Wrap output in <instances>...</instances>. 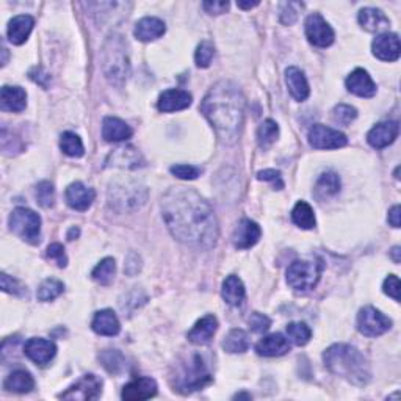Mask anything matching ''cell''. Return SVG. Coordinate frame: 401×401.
I'll return each instance as SVG.
<instances>
[{"mask_svg": "<svg viewBox=\"0 0 401 401\" xmlns=\"http://www.w3.org/2000/svg\"><path fill=\"white\" fill-rule=\"evenodd\" d=\"M162 216L176 240L196 249H212L218 240V221L212 205L198 191L171 187L162 196Z\"/></svg>", "mask_w": 401, "mask_h": 401, "instance_id": "6da1fadb", "label": "cell"}, {"mask_svg": "<svg viewBox=\"0 0 401 401\" xmlns=\"http://www.w3.org/2000/svg\"><path fill=\"white\" fill-rule=\"evenodd\" d=\"M245 105L241 89L234 82L220 80L200 102V113L214 126L218 138L224 144H234L241 133Z\"/></svg>", "mask_w": 401, "mask_h": 401, "instance_id": "7a4b0ae2", "label": "cell"}, {"mask_svg": "<svg viewBox=\"0 0 401 401\" xmlns=\"http://www.w3.org/2000/svg\"><path fill=\"white\" fill-rule=\"evenodd\" d=\"M326 368L355 386H366L372 379L367 357L356 346L346 343L331 345L323 353Z\"/></svg>", "mask_w": 401, "mask_h": 401, "instance_id": "3957f363", "label": "cell"}, {"mask_svg": "<svg viewBox=\"0 0 401 401\" xmlns=\"http://www.w3.org/2000/svg\"><path fill=\"white\" fill-rule=\"evenodd\" d=\"M102 71L107 80L117 87H123L130 72L129 51L123 36L112 35L102 47Z\"/></svg>", "mask_w": 401, "mask_h": 401, "instance_id": "277c9868", "label": "cell"}, {"mask_svg": "<svg viewBox=\"0 0 401 401\" xmlns=\"http://www.w3.org/2000/svg\"><path fill=\"white\" fill-rule=\"evenodd\" d=\"M108 205L118 214H130L142 209L148 200V187L137 179H121L110 184Z\"/></svg>", "mask_w": 401, "mask_h": 401, "instance_id": "5b68a950", "label": "cell"}, {"mask_svg": "<svg viewBox=\"0 0 401 401\" xmlns=\"http://www.w3.org/2000/svg\"><path fill=\"white\" fill-rule=\"evenodd\" d=\"M10 229L21 240L30 243V245H38L41 239V218L36 212L17 207L10 215Z\"/></svg>", "mask_w": 401, "mask_h": 401, "instance_id": "8992f818", "label": "cell"}, {"mask_svg": "<svg viewBox=\"0 0 401 401\" xmlns=\"http://www.w3.org/2000/svg\"><path fill=\"white\" fill-rule=\"evenodd\" d=\"M212 382V375L205 368L203 357L193 356V361L182 366L179 376H176V391L182 393H191L194 391H200Z\"/></svg>", "mask_w": 401, "mask_h": 401, "instance_id": "52a82bcc", "label": "cell"}, {"mask_svg": "<svg viewBox=\"0 0 401 401\" xmlns=\"http://www.w3.org/2000/svg\"><path fill=\"white\" fill-rule=\"evenodd\" d=\"M321 264L312 260H295L287 268V284L296 291H309L318 284Z\"/></svg>", "mask_w": 401, "mask_h": 401, "instance_id": "ba28073f", "label": "cell"}, {"mask_svg": "<svg viewBox=\"0 0 401 401\" xmlns=\"http://www.w3.org/2000/svg\"><path fill=\"white\" fill-rule=\"evenodd\" d=\"M392 327V320L372 306L362 307L357 314V331L366 337H378Z\"/></svg>", "mask_w": 401, "mask_h": 401, "instance_id": "9c48e42d", "label": "cell"}, {"mask_svg": "<svg viewBox=\"0 0 401 401\" xmlns=\"http://www.w3.org/2000/svg\"><path fill=\"white\" fill-rule=\"evenodd\" d=\"M101 393L102 379L97 378L96 375H83L80 379H77L74 384L66 389L63 393H60L58 398L89 401L99 398Z\"/></svg>", "mask_w": 401, "mask_h": 401, "instance_id": "30bf717a", "label": "cell"}, {"mask_svg": "<svg viewBox=\"0 0 401 401\" xmlns=\"http://www.w3.org/2000/svg\"><path fill=\"white\" fill-rule=\"evenodd\" d=\"M309 144L314 149H339L348 143L345 133L323 124H315L309 130Z\"/></svg>", "mask_w": 401, "mask_h": 401, "instance_id": "8fae6325", "label": "cell"}, {"mask_svg": "<svg viewBox=\"0 0 401 401\" xmlns=\"http://www.w3.org/2000/svg\"><path fill=\"white\" fill-rule=\"evenodd\" d=\"M306 36L311 44L317 47H330L334 42V30L331 28L323 16L318 13H312L306 19Z\"/></svg>", "mask_w": 401, "mask_h": 401, "instance_id": "7c38bea8", "label": "cell"}, {"mask_svg": "<svg viewBox=\"0 0 401 401\" xmlns=\"http://www.w3.org/2000/svg\"><path fill=\"white\" fill-rule=\"evenodd\" d=\"M24 353L36 366H47L56 357L57 346L51 340L33 337L27 340V343L24 345Z\"/></svg>", "mask_w": 401, "mask_h": 401, "instance_id": "4fadbf2b", "label": "cell"}, {"mask_svg": "<svg viewBox=\"0 0 401 401\" xmlns=\"http://www.w3.org/2000/svg\"><path fill=\"white\" fill-rule=\"evenodd\" d=\"M373 56L382 62H397L400 58V38L397 33H381L372 44Z\"/></svg>", "mask_w": 401, "mask_h": 401, "instance_id": "5bb4252c", "label": "cell"}, {"mask_svg": "<svg viewBox=\"0 0 401 401\" xmlns=\"http://www.w3.org/2000/svg\"><path fill=\"white\" fill-rule=\"evenodd\" d=\"M157 382L153 378L143 376V378H137L130 381L129 384L123 387L121 392V398L126 401H139V400H149L157 395Z\"/></svg>", "mask_w": 401, "mask_h": 401, "instance_id": "9a60e30c", "label": "cell"}, {"mask_svg": "<svg viewBox=\"0 0 401 401\" xmlns=\"http://www.w3.org/2000/svg\"><path fill=\"white\" fill-rule=\"evenodd\" d=\"M262 235V229L253 220H241L232 234V243L237 249H248L256 245Z\"/></svg>", "mask_w": 401, "mask_h": 401, "instance_id": "2e32d148", "label": "cell"}, {"mask_svg": "<svg viewBox=\"0 0 401 401\" xmlns=\"http://www.w3.org/2000/svg\"><path fill=\"white\" fill-rule=\"evenodd\" d=\"M400 126L397 121H384V123L376 124L372 130L367 133V142L376 149L387 148L398 137Z\"/></svg>", "mask_w": 401, "mask_h": 401, "instance_id": "e0dca14e", "label": "cell"}, {"mask_svg": "<svg viewBox=\"0 0 401 401\" xmlns=\"http://www.w3.org/2000/svg\"><path fill=\"white\" fill-rule=\"evenodd\" d=\"M96 198V191L93 188L87 187L82 182H74L66 188V203L71 209L85 212L91 207Z\"/></svg>", "mask_w": 401, "mask_h": 401, "instance_id": "ac0fdd59", "label": "cell"}, {"mask_svg": "<svg viewBox=\"0 0 401 401\" xmlns=\"http://www.w3.org/2000/svg\"><path fill=\"white\" fill-rule=\"evenodd\" d=\"M144 165L143 155L133 146H123V148L114 149L107 157V167H117L124 169H137Z\"/></svg>", "mask_w": 401, "mask_h": 401, "instance_id": "d6986e66", "label": "cell"}, {"mask_svg": "<svg viewBox=\"0 0 401 401\" xmlns=\"http://www.w3.org/2000/svg\"><path fill=\"white\" fill-rule=\"evenodd\" d=\"M193 97L188 91L184 89H167L163 91L159 97V102H157V107L163 113H171V112H179L185 110L191 105Z\"/></svg>", "mask_w": 401, "mask_h": 401, "instance_id": "ffe728a7", "label": "cell"}, {"mask_svg": "<svg viewBox=\"0 0 401 401\" xmlns=\"http://www.w3.org/2000/svg\"><path fill=\"white\" fill-rule=\"evenodd\" d=\"M346 89L359 97H373L376 94V85L368 72L362 68L355 69L346 77Z\"/></svg>", "mask_w": 401, "mask_h": 401, "instance_id": "44dd1931", "label": "cell"}, {"mask_svg": "<svg viewBox=\"0 0 401 401\" xmlns=\"http://www.w3.org/2000/svg\"><path fill=\"white\" fill-rule=\"evenodd\" d=\"M216 330L218 320L215 315H205V317L196 321V325L191 327L187 337L193 345H207L214 339Z\"/></svg>", "mask_w": 401, "mask_h": 401, "instance_id": "7402d4cb", "label": "cell"}, {"mask_svg": "<svg viewBox=\"0 0 401 401\" xmlns=\"http://www.w3.org/2000/svg\"><path fill=\"white\" fill-rule=\"evenodd\" d=\"M285 83H287L290 96L298 102L306 101L309 94H311V88H309L305 72L295 68V66H290V68L285 69Z\"/></svg>", "mask_w": 401, "mask_h": 401, "instance_id": "603a6c76", "label": "cell"}, {"mask_svg": "<svg viewBox=\"0 0 401 401\" xmlns=\"http://www.w3.org/2000/svg\"><path fill=\"white\" fill-rule=\"evenodd\" d=\"M35 27V19L28 15H19L15 16L13 19L8 22L7 35L10 42H13L15 46H21L27 41V38L32 33Z\"/></svg>", "mask_w": 401, "mask_h": 401, "instance_id": "cb8c5ba5", "label": "cell"}, {"mask_svg": "<svg viewBox=\"0 0 401 401\" xmlns=\"http://www.w3.org/2000/svg\"><path fill=\"white\" fill-rule=\"evenodd\" d=\"M165 22L159 19V17H143V19L137 22L133 35H135V38L139 41L151 42L159 40L160 36L165 35Z\"/></svg>", "mask_w": 401, "mask_h": 401, "instance_id": "d4e9b609", "label": "cell"}, {"mask_svg": "<svg viewBox=\"0 0 401 401\" xmlns=\"http://www.w3.org/2000/svg\"><path fill=\"white\" fill-rule=\"evenodd\" d=\"M133 135V130L129 124H126L123 119L107 117L102 123V138L108 143L126 142Z\"/></svg>", "mask_w": 401, "mask_h": 401, "instance_id": "484cf974", "label": "cell"}, {"mask_svg": "<svg viewBox=\"0 0 401 401\" xmlns=\"http://www.w3.org/2000/svg\"><path fill=\"white\" fill-rule=\"evenodd\" d=\"M91 327H93V331L99 334V336L113 337L119 334L121 323L117 314L110 311V309H104V311L94 314V318L91 321Z\"/></svg>", "mask_w": 401, "mask_h": 401, "instance_id": "4316f807", "label": "cell"}, {"mask_svg": "<svg viewBox=\"0 0 401 401\" xmlns=\"http://www.w3.org/2000/svg\"><path fill=\"white\" fill-rule=\"evenodd\" d=\"M256 351L259 356H264V357L284 356L285 353H289L290 351V343H289V340L282 336V334H279V332L270 334V336L264 337L256 345Z\"/></svg>", "mask_w": 401, "mask_h": 401, "instance_id": "83f0119b", "label": "cell"}, {"mask_svg": "<svg viewBox=\"0 0 401 401\" xmlns=\"http://www.w3.org/2000/svg\"><path fill=\"white\" fill-rule=\"evenodd\" d=\"M357 19H359L361 27L370 33L384 32V30L391 27V21H389V17L378 8H370V7L362 8L359 11Z\"/></svg>", "mask_w": 401, "mask_h": 401, "instance_id": "f1b7e54d", "label": "cell"}, {"mask_svg": "<svg viewBox=\"0 0 401 401\" xmlns=\"http://www.w3.org/2000/svg\"><path fill=\"white\" fill-rule=\"evenodd\" d=\"M27 105V93L21 87H8L5 85L0 91V108L3 112L19 113Z\"/></svg>", "mask_w": 401, "mask_h": 401, "instance_id": "f546056e", "label": "cell"}, {"mask_svg": "<svg viewBox=\"0 0 401 401\" xmlns=\"http://www.w3.org/2000/svg\"><path fill=\"white\" fill-rule=\"evenodd\" d=\"M221 295H223V300L226 301L229 306H240L246 295L245 285H243L241 279L235 275L228 276L223 282Z\"/></svg>", "mask_w": 401, "mask_h": 401, "instance_id": "4dcf8cb0", "label": "cell"}, {"mask_svg": "<svg viewBox=\"0 0 401 401\" xmlns=\"http://www.w3.org/2000/svg\"><path fill=\"white\" fill-rule=\"evenodd\" d=\"M339 191H340V178L336 173L327 171L318 178L317 184H315L314 188V196L318 200H325L327 198L336 196Z\"/></svg>", "mask_w": 401, "mask_h": 401, "instance_id": "1f68e13d", "label": "cell"}, {"mask_svg": "<svg viewBox=\"0 0 401 401\" xmlns=\"http://www.w3.org/2000/svg\"><path fill=\"white\" fill-rule=\"evenodd\" d=\"M3 387L8 392L28 393L35 387V379L26 370H16L7 376V379L3 381Z\"/></svg>", "mask_w": 401, "mask_h": 401, "instance_id": "d6a6232c", "label": "cell"}, {"mask_svg": "<svg viewBox=\"0 0 401 401\" xmlns=\"http://www.w3.org/2000/svg\"><path fill=\"white\" fill-rule=\"evenodd\" d=\"M249 348V336L243 330H230L223 340V350L230 355L245 353Z\"/></svg>", "mask_w": 401, "mask_h": 401, "instance_id": "836d02e7", "label": "cell"}, {"mask_svg": "<svg viewBox=\"0 0 401 401\" xmlns=\"http://www.w3.org/2000/svg\"><path fill=\"white\" fill-rule=\"evenodd\" d=\"M291 221H293L298 228L301 229H314L315 228V215L314 209L305 200H300L293 210H291Z\"/></svg>", "mask_w": 401, "mask_h": 401, "instance_id": "e575fe53", "label": "cell"}, {"mask_svg": "<svg viewBox=\"0 0 401 401\" xmlns=\"http://www.w3.org/2000/svg\"><path fill=\"white\" fill-rule=\"evenodd\" d=\"M114 273H117V262H114L113 257H105L94 266L91 278H93L97 284L108 285L112 284L114 279Z\"/></svg>", "mask_w": 401, "mask_h": 401, "instance_id": "d590c367", "label": "cell"}, {"mask_svg": "<svg viewBox=\"0 0 401 401\" xmlns=\"http://www.w3.org/2000/svg\"><path fill=\"white\" fill-rule=\"evenodd\" d=\"M65 291V284L62 281H58L56 278H49L46 281H42L36 291V298L42 302L53 301L56 298H58Z\"/></svg>", "mask_w": 401, "mask_h": 401, "instance_id": "8d00e7d4", "label": "cell"}, {"mask_svg": "<svg viewBox=\"0 0 401 401\" xmlns=\"http://www.w3.org/2000/svg\"><path fill=\"white\" fill-rule=\"evenodd\" d=\"M60 148H62V151L66 155L74 157V159H78V157H82L85 154L82 139L74 132L63 133L62 139H60Z\"/></svg>", "mask_w": 401, "mask_h": 401, "instance_id": "74e56055", "label": "cell"}, {"mask_svg": "<svg viewBox=\"0 0 401 401\" xmlns=\"http://www.w3.org/2000/svg\"><path fill=\"white\" fill-rule=\"evenodd\" d=\"M99 359L102 362V366L113 375H118L124 370L126 367V359L124 356L119 353L118 350H105L99 355Z\"/></svg>", "mask_w": 401, "mask_h": 401, "instance_id": "f35d334b", "label": "cell"}, {"mask_svg": "<svg viewBox=\"0 0 401 401\" xmlns=\"http://www.w3.org/2000/svg\"><path fill=\"white\" fill-rule=\"evenodd\" d=\"M279 137V126L273 119H265L257 129V142L260 148H268Z\"/></svg>", "mask_w": 401, "mask_h": 401, "instance_id": "ab89813d", "label": "cell"}, {"mask_svg": "<svg viewBox=\"0 0 401 401\" xmlns=\"http://www.w3.org/2000/svg\"><path fill=\"white\" fill-rule=\"evenodd\" d=\"M287 336L289 339L298 346H305L309 343V340L312 337V331L306 323H301V321H295V323H290L287 326Z\"/></svg>", "mask_w": 401, "mask_h": 401, "instance_id": "60d3db41", "label": "cell"}, {"mask_svg": "<svg viewBox=\"0 0 401 401\" xmlns=\"http://www.w3.org/2000/svg\"><path fill=\"white\" fill-rule=\"evenodd\" d=\"M305 5L300 2H282L279 5V21L284 26H293Z\"/></svg>", "mask_w": 401, "mask_h": 401, "instance_id": "b9f144b4", "label": "cell"}, {"mask_svg": "<svg viewBox=\"0 0 401 401\" xmlns=\"http://www.w3.org/2000/svg\"><path fill=\"white\" fill-rule=\"evenodd\" d=\"M215 56V47L209 41H203L194 52V62L198 68H209Z\"/></svg>", "mask_w": 401, "mask_h": 401, "instance_id": "7bdbcfd3", "label": "cell"}, {"mask_svg": "<svg viewBox=\"0 0 401 401\" xmlns=\"http://www.w3.org/2000/svg\"><path fill=\"white\" fill-rule=\"evenodd\" d=\"M356 118H357V110L355 107L346 105V104H339V105L334 107V110H332L334 123L348 126V124L353 123Z\"/></svg>", "mask_w": 401, "mask_h": 401, "instance_id": "ee69618b", "label": "cell"}, {"mask_svg": "<svg viewBox=\"0 0 401 401\" xmlns=\"http://www.w3.org/2000/svg\"><path fill=\"white\" fill-rule=\"evenodd\" d=\"M35 194L40 205H42V207H52L53 200H56V190H53V185L51 182H40V184L36 185Z\"/></svg>", "mask_w": 401, "mask_h": 401, "instance_id": "f6af8a7d", "label": "cell"}, {"mask_svg": "<svg viewBox=\"0 0 401 401\" xmlns=\"http://www.w3.org/2000/svg\"><path fill=\"white\" fill-rule=\"evenodd\" d=\"M0 284H2V290L5 291V293L17 295V296L27 295L26 287H24V285L19 281H16V279L10 278L7 273H2V275H0Z\"/></svg>", "mask_w": 401, "mask_h": 401, "instance_id": "bcb514c9", "label": "cell"}, {"mask_svg": "<svg viewBox=\"0 0 401 401\" xmlns=\"http://www.w3.org/2000/svg\"><path fill=\"white\" fill-rule=\"evenodd\" d=\"M169 171H171V174L176 176V178L182 180H194L200 176V169L193 165H173L169 168Z\"/></svg>", "mask_w": 401, "mask_h": 401, "instance_id": "7dc6e473", "label": "cell"}, {"mask_svg": "<svg viewBox=\"0 0 401 401\" xmlns=\"http://www.w3.org/2000/svg\"><path fill=\"white\" fill-rule=\"evenodd\" d=\"M248 323H249V327H251L253 332L262 334V332H266V331L270 330L271 320L264 314L254 312V314H251V317H249Z\"/></svg>", "mask_w": 401, "mask_h": 401, "instance_id": "c3c4849f", "label": "cell"}, {"mask_svg": "<svg viewBox=\"0 0 401 401\" xmlns=\"http://www.w3.org/2000/svg\"><path fill=\"white\" fill-rule=\"evenodd\" d=\"M46 254L49 259L56 260L60 268H65V266L68 265V257H66L65 254V248L63 245H60V243H52V245H49Z\"/></svg>", "mask_w": 401, "mask_h": 401, "instance_id": "681fc988", "label": "cell"}, {"mask_svg": "<svg viewBox=\"0 0 401 401\" xmlns=\"http://www.w3.org/2000/svg\"><path fill=\"white\" fill-rule=\"evenodd\" d=\"M382 290H384L386 295L393 298L395 301H400V279L395 275H389V278H386L384 284H382Z\"/></svg>", "mask_w": 401, "mask_h": 401, "instance_id": "f907efd6", "label": "cell"}, {"mask_svg": "<svg viewBox=\"0 0 401 401\" xmlns=\"http://www.w3.org/2000/svg\"><path fill=\"white\" fill-rule=\"evenodd\" d=\"M139 270H142V257L137 253H130L126 259L124 273L127 276H135Z\"/></svg>", "mask_w": 401, "mask_h": 401, "instance_id": "816d5d0a", "label": "cell"}, {"mask_svg": "<svg viewBox=\"0 0 401 401\" xmlns=\"http://www.w3.org/2000/svg\"><path fill=\"white\" fill-rule=\"evenodd\" d=\"M203 7L209 15H223L229 10V2H224V0H207V2L203 3Z\"/></svg>", "mask_w": 401, "mask_h": 401, "instance_id": "f5cc1de1", "label": "cell"}, {"mask_svg": "<svg viewBox=\"0 0 401 401\" xmlns=\"http://www.w3.org/2000/svg\"><path fill=\"white\" fill-rule=\"evenodd\" d=\"M257 179L259 180H265V182H273V184H278V190H281L284 187V182L281 178V173L276 171V169H264V171L257 173Z\"/></svg>", "mask_w": 401, "mask_h": 401, "instance_id": "db71d44e", "label": "cell"}, {"mask_svg": "<svg viewBox=\"0 0 401 401\" xmlns=\"http://www.w3.org/2000/svg\"><path fill=\"white\" fill-rule=\"evenodd\" d=\"M28 76H30V78H32V80L41 85L42 88H47L49 83H51V76H49L42 68H33L32 71L28 72Z\"/></svg>", "mask_w": 401, "mask_h": 401, "instance_id": "11a10c76", "label": "cell"}, {"mask_svg": "<svg viewBox=\"0 0 401 401\" xmlns=\"http://www.w3.org/2000/svg\"><path fill=\"white\" fill-rule=\"evenodd\" d=\"M400 216H401V209L400 205H393V207L389 210V215H387V221L391 224L392 228L398 229L400 228Z\"/></svg>", "mask_w": 401, "mask_h": 401, "instance_id": "9f6ffc18", "label": "cell"}, {"mask_svg": "<svg viewBox=\"0 0 401 401\" xmlns=\"http://www.w3.org/2000/svg\"><path fill=\"white\" fill-rule=\"evenodd\" d=\"M259 3L260 2H237V7L239 8H241V10H251V8H254V7H259Z\"/></svg>", "mask_w": 401, "mask_h": 401, "instance_id": "6f0895ef", "label": "cell"}, {"mask_svg": "<svg viewBox=\"0 0 401 401\" xmlns=\"http://www.w3.org/2000/svg\"><path fill=\"white\" fill-rule=\"evenodd\" d=\"M400 254H401V248H400V246H395V248L392 249V251H391V257L393 259L395 264H400V262H401Z\"/></svg>", "mask_w": 401, "mask_h": 401, "instance_id": "680465c9", "label": "cell"}, {"mask_svg": "<svg viewBox=\"0 0 401 401\" xmlns=\"http://www.w3.org/2000/svg\"><path fill=\"white\" fill-rule=\"evenodd\" d=\"M78 234H80V229L78 228H72L69 232H68V240H74L78 237Z\"/></svg>", "mask_w": 401, "mask_h": 401, "instance_id": "91938a15", "label": "cell"}, {"mask_svg": "<svg viewBox=\"0 0 401 401\" xmlns=\"http://www.w3.org/2000/svg\"><path fill=\"white\" fill-rule=\"evenodd\" d=\"M2 53H3V60H2V66L7 65V58H8V52H7V49H2Z\"/></svg>", "mask_w": 401, "mask_h": 401, "instance_id": "94428289", "label": "cell"}, {"mask_svg": "<svg viewBox=\"0 0 401 401\" xmlns=\"http://www.w3.org/2000/svg\"><path fill=\"white\" fill-rule=\"evenodd\" d=\"M234 398H251V395H246V393H237Z\"/></svg>", "mask_w": 401, "mask_h": 401, "instance_id": "6125c7cd", "label": "cell"}]
</instances>
